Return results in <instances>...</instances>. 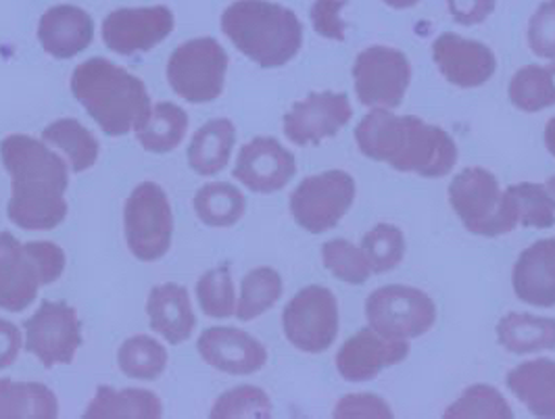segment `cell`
<instances>
[{
    "label": "cell",
    "mask_w": 555,
    "mask_h": 419,
    "mask_svg": "<svg viewBox=\"0 0 555 419\" xmlns=\"http://www.w3.org/2000/svg\"><path fill=\"white\" fill-rule=\"evenodd\" d=\"M2 166L11 175L9 220L22 230H53L67 215L69 184L65 161L42 140L26 134L7 136L0 144Z\"/></svg>",
    "instance_id": "obj_1"
},
{
    "label": "cell",
    "mask_w": 555,
    "mask_h": 419,
    "mask_svg": "<svg viewBox=\"0 0 555 419\" xmlns=\"http://www.w3.org/2000/svg\"><path fill=\"white\" fill-rule=\"evenodd\" d=\"M356 142L363 157L428 180L449 175L457 163V146L443 128L385 107L365 113Z\"/></svg>",
    "instance_id": "obj_2"
},
{
    "label": "cell",
    "mask_w": 555,
    "mask_h": 419,
    "mask_svg": "<svg viewBox=\"0 0 555 419\" xmlns=\"http://www.w3.org/2000/svg\"><path fill=\"white\" fill-rule=\"evenodd\" d=\"M72 92L107 136H126L151 113L149 92L137 76L107 58L74 69Z\"/></svg>",
    "instance_id": "obj_3"
},
{
    "label": "cell",
    "mask_w": 555,
    "mask_h": 419,
    "mask_svg": "<svg viewBox=\"0 0 555 419\" xmlns=\"http://www.w3.org/2000/svg\"><path fill=\"white\" fill-rule=\"evenodd\" d=\"M223 34L232 44L266 69L293 61L304 47L299 17L270 0H238L222 15Z\"/></svg>",
    "instance_id": "obj_4"
},
{
    "label": "cell",
    "mask_w": 555,
    "mask_h": 419,
    "mask_svg": "<svg viewBox=\"0 0 555 419\" xmlns=\"http://www.w3.org/2000/svg\"><path fill=\"white\" fill-rule=\"evenodd\" d=\"M65 270V252L55 243L22 245L13 234L0 232V309L20 313L28 309L40 286L53 284Z\"/></svg>",
    "instance_id": "obj_5"
},
{
    "label": "cell",
    "mask_w": 555,
    "mask_h": 419,
    "mask_svg": "<svg viewBox=\"0 0 555 419\" xmlns=\"http://www.w3.org/2000/svg\"><path fill=\"white\" fill-rule=\"evenodd\" d=\"M447 195L455 215L476 236L498 238L518 227L516 200L509 191H501L500 180L489 169H462L449 182Z\"/></svg>",
    "instance_id": "obj_6"
},
{
    "label": "cell",
    "mask_w": 555,
    "mask_h": 419,
    "mask_svg": "<svg viewBox=\"0 0 555 419\" xmlns=\"http://www.w3.org/2000/svg\"><path fill=\"white\" fill-rule=\"evenodd\" d=\"M365 319L378 335L412 340L433 330L437 324V305L420 288L389 284L376 288L365 299Z\"/></svg>",
    "instance_id": "obj_7"
},
{
    "label": "cell",
    "mask_w": 555,
    "mask_h": 419,
    "mask_svg": "<svg viewBox=\"0 0 555 419\" xmlns=\"http://www.w3.org/2000/svg\"><path fill=\"white\" fill-rule=\"evenodd\" d=\"M228 74V55L214 38H196L178 47L167 61V82L189 103L220 99Z\"/></svg>",
    "instance_id": "obj_8"
},
{
    "label": "cell",
    "mask_w": 555,
    "mask_h": 419,
    "mask_svg": "<svg viewBox=\"0 0 555 419\" xmlns=\"http://www.w3.org/2000/svg\"><path fill=\"white\" fill-rule=\"evenodd\" d=\"M358 186L351 173L331 169L306 178L291 195V213L309 234L334 230L356 202Z\"/></svg>",
    "instance_id": "obj_9"
},
{
    "label": "cell",
    "mask_w": 555,
    "mask_h": 419,
    "mask_svg": "<svg viewBox=\"0 0 555 419\" xmlns=\"http://www.w3.org/2000/svg\"><path fill=\"white\" fill-rule=\"evenodd\" d=\"M124 230L130 252L140 261H159L171 247L173 213L164 188L142 182L132 191L124 209Z\"/></svg>",
    "instance_id": "obj_10"
},
{
    "label": "cell",
    "mask_w": 555,
    "mask_h": 419,
    "mask_svg": "<svg viewBox=\"0 0 555 419\" xmlns=\"http://www.w3.org/2000/svg\"><path fill=\"white\" fill-rule=\"evenodd\" d=\"M338 301L326 286H307L282 311V330L286 340L304 353L328 351L338 336Z\"/></svg>",
    "instance_id": "obj_11"
},
{
    "label": "cell",
    "mask_w": 555,
    "mask_h": 419,
    "mask_svg": "<svg viewBox=\"0 0 555 419\" xmlns=\"http://www.w3.org/2000/svg\"><path fill=\"white\" fill-rule=\"evenodd\" d=\"M353 84L361 105L397 109L412 84V63L390 47H367L353 63Z\"/></svg>",
    "instance_id": "obj_12"
},
{
    "label": "cell",
    "mask_w": 555,
    "mask_h": 419,
    "mask_svg": "<svg viewBox=\"0 0 555 419\" xmlns=\"http://www.w3.org/2000/svg\"><path fill=\"white\" fill-rule=\"evenodd\" d=\"M24 326V344L44 367L72 364L82 346L78 311L65 303L44 301Z\"/></svg>",
    "instance_id": "obj_13"
},
{
    "label": "cell",
    "mask_w": 555,
    "mask_h": 419,
    "mask_svg": "<svg viewBox=\"0 0 555 419\" xmlns=\"http://www.w3.org/2000/svg\"><path fill=\"white\" fill-rule=\"evenodd\" d=\"M353 117L345 92H311L284 115V136L297 146L320 144L336 136Z\"/></svg>",
    "instance_id": "obj_14"
},
{
    "label": "cell",
    "mask_w": 555,
    "mask_h": 419,
    "mask_svg": "<svg viewBox=\"0 0 555 419\" xmlns=\"http://www.w3.org/2000/svg\"><path fill=\"white\" fill-rule=\"evenodd\" d=\"M297 173L295 155L276 139L257 136L247 142L238 157L232 175L257 195H274L286 188Z\"/></svg>",
    "instance_id": "obj_15"
},
{
    "label": "cell",
    "mask_w": 555,
    "mask_h": 419,
    "mask_svg": "<svg viewBox=\"0 0 555 419\" xmlns=\"http://www.w3.org/2000/svg\"><path fill=\"white\" fill-rule=\"evenodd\" d=\"M433 58L444 80L464 90L487 84L498 71V56L487 44L453 31L435 38Z\"/></svg>",
    "instance_id": "obj_16"
},
{
    "label": "cell",
    "mask_w": 555,
    "mask_h": 419,
    "mask_svg": "<svg viewBox=\"0 0 555 419\" xmlns=\"http://www.w3.org/2000/svg\"><path fill=\"white\" fill-rule=\"evenodd\" d=\"M410 357V342L378 335L374 328H363L336 353V369L347 382H370L385 367L403 364Z\"/></svg>",
    "instance_id": "obj_17"
},
{
    "label": "cell",
    "mask_w": 555,
    "mask_h": 419,
    "mask_svg": "<svg viewBox=\"0 0 555 419\" xmlns=\"http://www.w3.org/2000/svg\"><path fill=\"white\" fill-rule=\"evenodd\" d=\"M173 29V15L166 6L119 9L103 24V40L117 55L146 53L164 42Z\"/></svg>",
    "instance_id": "obj_18"
},
{
    "label": "cell",
    "mask_w": 555,
    "mask_h": 419,
    "mask_svg": "<svg viewBox=\"0 0 555 419\" xmlns=\"http://www.w3.org/2000/svg\"><path fill=\"white\" fill-rule=\"evenodd\" d=\"M196 351L205 364L230 376H250L268 364L266 346L238 328L218 326L205 330L196 342Z\"/></svg>",
    "instance_id": "obj_19"
},
{
    "label": "cell",
    "mask_w": 555,
    "mask_h": 419,
    "mask_svg": "<svg viewBox=\"0 0 555 419\" xmlns=\"http://www.w3.org/2000/svg\"><path fill=\"white\" fill-rule=\"evenodd\" d=\"M512 284L516 297L530 307H555V238H543L522 251Z\"/></svg>",
    "instance_id": "obj_20"
},
{
    "label": "cell",
    "mask_w": 555,
    "mask_h": 419,
    "mask_svg": "<svg viewBox=\"0 0 555 419\" xmlns=\"http://www.w3.org/2000/svg\"><path fill=\"white\" fill-rule=\"evenodd\" d=\"M94 24L78 6H55L40 19L38 40L42 49L55 58H72L90 47Z\"/></svg>",
    "instance_id": "obj_21"
},
{
    "label": "cell",
    "mask_w": 555,
    "mask_h": 419,
    "mask_svg": "<svg viewBox=\"0 0 555 419\" xmlns=\"http://www.w3.org/2000/svg\"><path fill=\"white\" fill-rule=\"evenodd\" d=\"M146 315L151 319V328L171 344H182L195 332V311L184 286H155L146 301Z\"/></svg>",
    "instance_id": "obj_22"
},
{
    "label": "cell",
    "mask_w": 555,
    "mask_h": 419,
    "mask_svg": "<svg viewBox=\"0 0 555 419\" xmlns=\"http://www.w3.org/2000/svg\"><path fill=\"white\" fill-rule=\"evenodd\" d=\"M507 389L534 418H555V362L532 359L507 374Z\"/></svg>",
    "instance_id": "obj_23"
},
{
    "label": "cell",
    "mask_w": 555,
    "mask_h": 419,
    "mask_svg": "<svg viewBox=\"0 0 555 419\" xmlns=\"http://www.w3.org/2000/svg\"><path fill=\"white\" fill-rule=\"evenodd\" d=\"M501 346L514 355H532L555 349V317L507 313L498 324Z\"/></svg>",
    "instance_id": "obj_24"
},
{
    "label": "cell",
    "mask_w": 555,
    "mask_h": 419,
    "mask_svg": "<svg viewBox=\"0 0 555 419\" xmlns=\"http://www.w3.org/2000/svg\"><path fill=\"white\" fill-rule=\"evenodd\" d=\"M236 142V128L230 119H211L201 126L189 146V166L198 175H216L225 169Z\"/></svg>",
    "instance_id": "obj_25"
},
{
    "label": "cell",
    "mask_w": 555,
    "mask_h": 419,
    "mask_svg": "<svg viewBox=\"0 0 555 419\" xmlns=\"http://www.w3.org/2000/svg\"><path fill=\"white\" fill-rule=\"evenodd\" d=\"M164 416V405L153 392L142 389L113 391L109 387H99L90 401L83 418H142L157 419Z\"/></svg>",
    "instance_id": "obj_26"
},
{
    "label": "cell",
    "mask_w": 555,
    "mask_h": 419,
    "mask_svg": "<svg viewBox=\"0 0 555 419\" xmlns=\"http://www.w3.org/2000/svg\"><path fill=\"white\" fill-rule=\"evenodd\" d=\"M59 416L55 394L40 382L0 380V419H53Z\"/></svg>",
    "instance_id": "obj_27"
},
{
    "label": "cell",
    "mask_w": 555,
    "mask_h": 419,
    "mask_svg": "<svg viewBox=\"0 0 555 419\" xmlns=\"http://www.w3.org/2000/svg\"><path fill=\"white\" fill-rule=\"evenodd\" d=\"M140 146L149 153H171L189 132V115L176 103H159L134 130Z\"/></svg>",
    "instance_id": "obj_28"
},
{
    "label": "cell",
    "mask_w": 555,
    "mask_h": 419,
    "mask_svg": "<svg viewBox=\"0 0 555 419\" xmlns=\"http://www.w3.org/2000/svg\"><path fill=\"white\" fill-rule=\"evenodd\" d=\"M512 105L522 113H539L555 105V58L541 65L518 69L507 88Z\"/></svg>",
    "instance_id": "obj_29"
},
{
    "label": "cell",
    "mask_w": 555,
    "mask_h": 419,
    "mask_svg": "<svg viewBox=\"0 0 555 419\" xmlns=\"http://www.w3.org/2000/svg\"><path fill=\"white\" fill-rule=\"evenodd\" d=\"M245 211L247 198L228 182L205 184L195 195L196 218L209 227H232L243 220Z\"/></svg>",
    "instance_id": "obj_30"
},
{
    "label": "cell",
    "mask_w": 555,
    "mask_h": 419,
    "mask_svg": "<svg viewBox=\"0 0 555 419\" xmlns=\"http://www.w3.org/2000/svg\"><path fill=\"white\" fill-rule=\"evenodd\" d=\"M42 140L51 146H56L69 161L76 173H82L92 168L99 159V142L86 130L78 119H59L51 123L44 132Z\"/></svg>",
    "instance_id": "obj_31"
},
{
    "label": "cell",
    "mask_w": 555,
    "mask_h": 419,
    "mask_svg": "<svg viewBox=\"0 0 555 419\" xmlns=\"http://www.w3.org/2000/svg\"><path fill=\"white\" fill-rule=\"evenodd\" d=\"M117 365L132 380H157L166 371V346L151 336H132L119 346Z\"/></svg>",
    "instance_id": "obj_32"
},
{
    "label": "cell",
    "mask_w": 555,
    "mask_h": 419,
    "mask_svg": "<svg viewBox=\"0 0 555 419\" xmlns=\"http://www.w3.org/2000/svg\"><path fill=\"white\" fill-rule=\"evenodd\" d=\"M284 284L272 267H255L243 278L241 299L236 303V317L250 322L268 313L282 297Z\"/></svg>",
    "instance_id": "obj_33"
},
{
    "label": "cell",
    "mask_w": 555,
    "mask_h": 419,
    "mask_svg": "<svg viewBox=\"0 0 555 419\" xmlns=\"http://www.w3.org/2000/svg\"><path fill=\"white\" fill-rule=\"evenodd\" d=\"M361 251L367 257L374 274H387L397 270L408 251L405 234L392 224L374 225L361 240Z\"/></svg>",
    "instance_id": "obj_34"
},
{
    "label": "cell",
    "mask_w": 555,
    "mask_h": 419,
    "mask_svg": "<svg viewBox=\"0 0 555 419\" xmlns=\"http://www.w3.org/2000/svg\"><path fill=\"white\" fill-rule=\"evenodd\" d=\"M447 419H509L514 411L505 396L495 387L489 384H474L466 389L464 394L447 407Z\"/></svg>",
    "instance_id": "obj_35"
},
{
    "label": "cell",
    "mask_w": 555,
    "mask_h": 419,
    "mask_svg": "<svg viewBox=\"0 0 555 419\" xmlns=\"http://www.w3.org/2000/svg\"><path fill=\"white\" fill-rule=\"evenodd\" d=\"M322 261L324 267L333 274L334 278L361 286L372 276V265L367 257L347 238H334L322 247Z\"/></svg>",
    "instance_id": "obj_36"
},
{
    "label": "cell",
    "mask_w": 555,
    "mask_h": 419,
    "mask_svg": "<svg viewBox=\"0 0 555 419\" xmlns=\"http://www.w3.org/2000/svg\"><path fill=\"white\" fill-rule=\"evenodd\" d=\"M518 207V225L550 230L555 225V200L545 184L520 182L507 188Z\"/></svg>",
    "instance_id": "obj_37"
},
{
    "label": "cell",
    "mask_w": 555,
    "mask_h": 419,
    "mask_svg": "<svg viewBox=\"0 0 555 419\" xmlns=\"http://www.w3.org/2000/svg\"><path fill=\"white\" fill-rule=\"evenodd\" d=\"M198 307L207 317L225 319L236 315V292L228 267H218L207 272L196 281Z\"/></svg>",
    "instance_id": "obj_38"
},
{
    "label": "cell",
    "mask_w": 555,
    "mask_h": 419,
    "mask_svg": "<svg viewBox=\"0 0 555 419\" xmlns=\"http://www.w3.org/2000/svg\"><path fill=\"white\" fill-rule=\"evenodd\" d=\"M214 419L272 418V401L257 387H238L223 392L211 409Z\"/></svg>",
    "instance_id": "obj_39"
},
{
    "label": "cell",
    "mask_w": 555,
    "mask_h": 419,
    "mask_svg": "<svg viewBox=\"0 0 555 419\" xmlns=\"http://www.w3.org/2000/svg\"><path fill=\"white\" fill-rule=\"evenodd\" d=\"M528 47L539 58H555V0L543 2L530 17Z\"/></svg>",
    "instance_id": "obj_40"
},
{
    "label": "cell",
    "mask_w": 555,
    "mask_h": 419,
    "mask_svg": "<svg viewBox=\"0 0 555 419\" xmlns=\"http://www.w3.org/2000/svg\"><path fill=\"white\" fill-rule=\"evenodd\" d=\"M334 418L387 419L392 418V411H390V405L385 398H380L372 392H358V394H347L336 403Z\"/></svg>",
    "instance_id": "obj_41"
},
{
    "label": "cell",
    "mask_w": 555,
    "mask_h": 419,
    "mask_svg": "<svg viewBox=\"0 0 555 419\" xmlns=\"http://www.w3.org/2000/svg\"><path fill=\"white\" fill-rule=\"evenodd\" d=\"M343 9H345V0H315L309 13L315 34H320L326 40L345 42L347 24L340 17Z\"/></svg>",
    "instance_id": "obj_42"
},
{
    "label": "cell",
    "mask_w": 555,
    "mask_h": 419,
    "mask_svg": "<svg viewBox=\"0 0 555 419\" xmlns=\"http://www.w3.org/2000/svg\"><path fill=\"white\" fill-rule=\"evenodd\" d=\"M498 6V0H447L449 15L455 24L473 28L487 22Z\"/></svg>",
    "instance_id": "obj_43"
},
{
    "label": "cell",
    "mask_w": 555,
    "mask_h": 419,
    "mask_svg": "<svg viewBox=\"0 0 555 419\" xmlns=\"http://www.w3.org/2000/svg\"><path fill=\"white\" fill-rule=\"evenodd\" d=\"M24 338L15 324L0 319V369H7L17 362Z\"/></svg>",
    "instance_id": "obj_44"
},
{
    "label": "cell",
    "mask_w": 555,
    "mask_h": 419,
    "mask_svg": "<svg viewBox=\"0 0 555 419\" xmlns=\"http://www.w3.org/2000/svg\"><path fill=\"white\" fill-rule=\"evenodd\" d=\"M545 146L552 153V157H555V117H552L545 126Z\"/></svg>",
    "instance_id": "obj_45"
},
{
    "label": "cell",
    "mask_w": 555,
    "mask_h": 419,
    "mask_svg": "<svg viewBox=\"0 0 555 419\" xmlns=\"http://www.w3.org/2000/svg\"><path fill=\"white\" fill-rule=\"evenodd\" d=\"M387 6L395 9V11H408V9H414L422 0H383Z\"/></svg>",
    "instance_id": "obj_46"
},
{
    "label": "cell",
    "mask_w": 555,
    "mask_h": 419,
    "mask_svg": "<svg viewBox=\"0 0 555 419\" xmlns=\"http://www.w3.org/2000/svg\"><path fill=\"white\" fill-rule=\"evenodd\" d=\"M545 188L550 191V195H552V198L555 200V175H552V178L545 182Z\"/></svg>",
    "instance_id": "obj_47"
}]
</instances>
